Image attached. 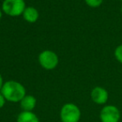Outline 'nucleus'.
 <instances>
[{"mask_svg": "<svg viewBox=\"0 0 122 122\" xmlns=\"http://www.w3.org/2000/svg\"><path fill=\"white\" fill-rule=\"evenodd\" d=\"M90 97H91V100L97 105H105L108 101L109 94L105 88L96 86L91 90Z\"/></svg>", "mask_w": 122, "mask_h": 122, "instance_id": "nucleus-6", "label": "nucleus"}, {"mask_svg": "<svg viewBox=\"0 0 122 122\" xmlns=\"http://www.w3.org/2000/svg\"><path fill=\"white\" fill-rule=\"evenodd\" d=\"M120 13H121V15H122V5H121V8H120Z\"/></svg>", "mask_w": 122, "mask_h": 122, "instance_id": "nucleus-15", "label": "nucleus"}, {"mask_svg": "<svg viewBox=\"0 0 122 122\" xmlns=\"http://www.w3.org/2000/svg\"><path fill=\"white\" fill-rule=\"evenodd\" d=\"M59 117L62 122H79L81 111L75 104L66 103L61 108Z\"/></svg>", "mask_w": 122, "mask_h": 122, "instance_id": "nucleus-3", "label": "nucleus"}, {"mask_svg": "<svg viewBox=\"0 0 122 122\" xmlns=\"http://www.w3.org/2000/svg\"><path fill=\"white\" fill-rule=\"evenodd\" d=\"M24 19L29 24H34L37 22L39 18V13L37 9L34 7H26L22 14Z\"/></svg>", "mask_w": 122, "mask_h": 122, "instance_id": "nucleus-8", "label": "nucleus"}, {"mask_svg": "<svg viewBox=\"0 0 122 122\" xmlns=\"http://www.w3.org/2000/svg\"><path fill=\"white\" fill-rule=\"evenodd\" d=\"M39 63L44 70H52L59 65V57L54 51L44 50L39 55Z\"/></svg>", "mask_w": 122, "mask_h": 122, "instance_id": "nucleus-4", "label": "nucleus"}, {"mask_svg": "<svg viewBox=\"0 0 122 122\" xmlns=\"http://www.w3.org/2000/svg\"><path fill=\"white\" fill-rule=\"evenodd\" d=\"M100 119L101 122H119L120 112L115 105H105L100 110Z\"/></svg>", "mask_w": 122, "mask_h": 122, "instance_id": "nucleus-5", "label": "nucleus"}, {"mask_svg": "<svg viewBox=\"0 0 122 122\" xmlns=\"http://www.w3.org/2000/svg\"><path fill=\"white\" fill-rule=\"evenodd\" d=\"M104 0H85V2L90 8H98L102 4Z\"/></svg>", "mask_w": 122, "mask_h": 122, "instance_id": "nucleus-10", "label": "nucleus"}, {"mask_svg": "<svg viewBox=\"0 0 122 122\" xmlns=\"http://www.w3.org/2000/svg\"><path fill=\"white\" fill-rule=\"evenodd\" d=\"M7 101L18 103L26 95V89L21 83L15 80H8L4 82L0 90Z\"/></svg>", "mask_w": 122, "mask_h": 122, "instance_id": "nucleus-1", "label": "nucleus"}, {"mask_svg": "<svg viewBox=\"0 0 122 122\" xmlns=\"http://www.w3.org/2000/svg\"><path fill=\"white\" fill-rule=\"evenodd\" d=\"M4 79H3V76L1 75V74H0V90H1V89H2L3 85H4Z\"/></svg>", "mask_w": 122, "mask_h": 122, "instance_id": "nucleus-13", "label": "nucleus"}, {"mask_svg": "<svg viewBox=\"0 0 122 122\" xmlns=\"http://www.w3.org/2000/svg\"><path fill=\"white\" fill-rule=\"evenodd\" d=\"M120 1H121V2H122V0H120Z\"/></svg>", "mask_w": 122, "mask_h": 122, "instance_id": "nucleus-16", "label": "nucleus"}, {"mask_svg": "<svg viewBox=\"0 0 122 122\" xmlns=\"http://www.w3.org/2000/svg\"><path fill=\"white\" fill-rule=\"evenodd\" d=\"M17 122H40L39 117L33 111H24L18 115Z\"/></svg>", "mask_w": 122, "mask_h": 122, "instance_id": "nucleus-9", "label": "nucleus"}, {"mask_svg": "<svg viewBox=\"0 0 122 122\" xmlns=\"http://www.w3.org/2000/svg\"><path fill=\"white\" fill-rule=\"evenodd\" d=\"M20 106L24 111H33L37 105V100L34 96L31 95H26L21 100Z\"/></svg>", "mask_w": 122, "mask_h": 122, "instance_id": "nucleus-7", "label": "nucleus"}, {"mask_svg": "<svg viewBox=\"0 0 122 122\" xmlns=\"http://www.w3.org/2000/svg\"><path fill=\"white\" fill-rule=\"evenodd\" d=\"M6 101H7V100H5V98H4V96L2 95V93L0 92V109H2L3 107L4 106Z\"/></svg>", "mask_w": 122, "mask_h": 122, "instance_id": "nucleus-12", "label": "nucleus"}, {"mask_svg": "<svg viewBox=\"0 0 122 122\" xmlns=\"http://www.w3.org/2000/svg\"><path fill=\"white\" fill-rule=\"evenodd\" d=\"M2 16H3V10H2V9H0V19H1Z\"/></svg>", "mask_w": 122, "mask_h": 122, "instance_id": "nucleus-14", "label": "nucleus"}, {"mask_svg": "<svg viewBox=\"0 0 122 122\" xmlns=\"http://www.w3.org/2000/svg\"><path fill=\"white\" fill-rule=\"evenodd\" d=\"M1 9L10 17H19L26 9V4L24 0H4Z\"/></svg>", "mask_w": 122, "mask_h": 122, "instance_id": "nucleus-2", "label": "nucleus"}, {"mask_svg": "<svg viewBox=\"0 0 122 122\" xmlns=\"http://www.w3.org/2000/svg\"><path fill=\"white\" fill-rule=\"evenodd\" d=\"M115 57L120 64H122V44L117 46L115 49Z\"/></svg>", "mask_w": 122, "mask_h": 122, "instance_id": "nucleus-11", "label": "nucleus"}]
</instances>
